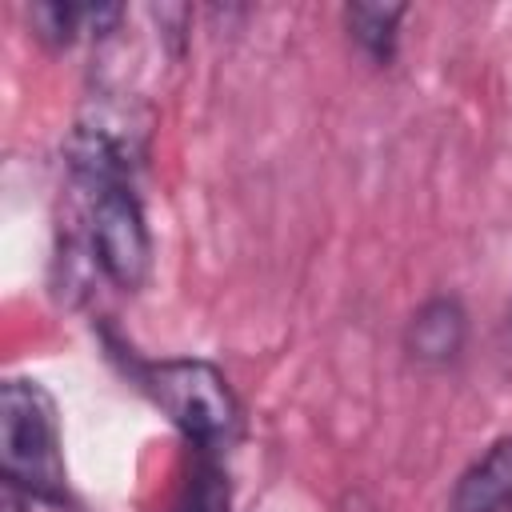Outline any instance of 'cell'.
Instances as JSON below:
<instances>
[{"mask_svg":"<svg viewBox=\"0 0 512 512\" xmlns=\"http://www.w3.org/2000/svg\"><path fill=\"white\" fill-rule=\"evenodd\" d=\"M124 376L172 420L196 452L228 456V448L244 432V408L228 384V376L200 356H164V360H124Z\"/></svg>","mask_w":512,"mask_h":512,"instance_id":"7a4b0ae2","label":"cell"},{"mask_svg":"<svg viewBox=\"0 0 512 512\" xmlns=\"http://www.w3.org/2000/svg\"><path fill=\"white\" fill-rule=\"evenodd\" d=\"M408 20V4H344L340 24L348 44L372 64V68H392L400 52V28Z\"/></svg>","mask_w":512,"mask_h":512,"instance_id":"8992f818","label":"cell"},{"mask_svg":"<svg viewBox=\"0 0 512 512\" xmlns=\"http://www.w3.org/2000/svg\"><path fill=\"white\" fill-rule=\"evenodd\" d=\"M508 328H512V308H508Z\"/></svg>","mask_w":512,"mask_h":512,"instance_id":"9c48e42d","label":"cell"},{"mask_svg":"<svg viewBox=\"0 0 512 512\" xmlns=\"http://www.w3.org/2000/svg\"><path fill=\"white\" fill-rule=\"evenodd\" d=\"M4 512H28V500H20V496L4 492Z\"/></svg>","mask_w":512,"mask_h":512,"instance_id":"ba28073f","label":"cell"},{"mask_svg":"<svg viewBox=\"0 0 512 512\" xmlns=\"http://www.w3.org/2000/svg\"><path fill=\"white\" fill-rule=\"evenodd\" d=\"M124 20L120 4H64V0H48V4H32L28 8V24L32 36L48 48H72L80 36H112L116 24Z\"/></svg>","mask_w":512,"mask_h":512,"instance_id":"5b68a950","label":"cell"},{"mask_svg":"<svg viewBox=\"0 0 512 512\" xmlns=\"http://www.w3.org/2000/svg\"><path fill=\"white\" fill-rule=\"evenodd\" d=\"M472 340V312L460 292H428L400 328V348L420 372H452Z\"/></svg>","mask_w":512,"mask_h":512,"instance_id":"3957f363","label":"cell"},{"mask_svg":"<svg viewBox=\"0 0 512 512\" xmlns=\"http://www.w3.org/2000/svg\"><path fill=\"white\" fill-rule=\"evenodd\" d=\"M0 480L4 492L28 504H76L64 464L60 408L36 376H8L0 388Z\"/></svg>","mask_w":512,"mask_h":512,"instance_id":"6da1fadb","label":"cell"},{"mask_svg":"<svg viewBox=\"0 0 512 512\" xmlns=\"http://www.w3.org/2000/svg\"><path fill=\"white\" fill-rule=\"evenodd\" d=\"M192 452V472L184 480V496L176 512H232V488L224 472V456L216 452Z\"/></svg>","mask_w":512,"mask_h":512,"instance_id":"52a82bcc","label":"cell"},{"mask_svg":"<svg viewBox=\"0 0 512 512\" xmlns=\"http://www.w3.org/2000/svg\"><path fill=\"white\" fill-rule=\"evenodd\" d=\"M448 512H512V432L488 440L452 480Z\"/></svg>","mask_w":512,"mask_h":512,"instance_id":"277c9868","label":"cell"}]
</instances>
